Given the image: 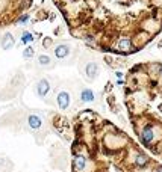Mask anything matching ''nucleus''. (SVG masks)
Masks as SVG:
<instances>
[{
	"mask_svg": "<svg viewBox=\"0 0 162 172\" xmlns=\"http://www.w3.org/2000/svg\"><path fill=\"white\" fill-rule=\"evenodd\" d=\"M21 41H23V44H29V42H32V41H33L32 33L24 32V33H23V36H21Z\"/></svg>",
	"mask_w": 162,
	"mask_h": 172,
	"instance_id": "f8f14e48",
	"label": "nucleus"
},
{
	"mask_svg": "<svg viewBox=\"0 0 162 172\" xmlns=\"http://www.w3.org/2000/svg\"><path fill=\"white\" fill-rule=\"evenodd\" d=\"M68 53H70V47H68V45H58V47L55 48V55H56V58H59V59L67 58V56H68Z\"/></svg>",
	"mask_w": 162,
	"mask_h": 172,
	"instance_id": "1a4fd4ad",
	"label": "nucleus"
},
{
	"mask_svg": "<svg viewBox=\"0 0 162 172\" xmlns=\"http://www.w3.org/2000/svg\"><path fill=\"white\" fill-rule=\"evenodd\" d=\"M74 38L105 53L133 55L162 32V0H53Z\"/></svg>",
	"mask_w": 162,
	"mask_h": 172,
	"instance_id": "f257e3e1",
	"label": "nucleus"
},
{
	"mask_svg": "<svg viewBox=\"0 0 162 172\" xmlns=\"http://www.w3.org/2000/svg\"><path fill=\"white\" fill-rule=\"evenodd\" d=\"M28 124H29V127L32 130H38V128H41V125H43V119L38 115H31L28 118Z\"/></svg>",
	"mask_w": 162,
	"mask_h": 172,
	"instance_id": "0eeeda50",
	"label": "nucleus"
},
{
	"mask_svg": "<svg viewBox=\"0 0 162 172\" xmlns=\"http://www.w3.org/2000/svg\"><path fill=\"white\" fill-rule=\"evenodd\" d=\"M36 0H0V27L24 23L28 20V12Z\"/></svg>",
	"mask_w": 162,
	"mask_h": 172,
	"instance_id": "7ed1b4c3",
	"label": "nucleus"
},
{
	"mask_svg": "<svg viewBox=\"0 0 162 172\" xmlns=\"http://www.w3.org/2000/svg\"><path fill=\"white\" fill-rule=\"evenodd\" d=\"M73 166H74V171L76 172L85 171V168H86V158H85V155H82V154L74 155V158H73Z\"/></svg>",
	"mask_w": 162,
	"mask_h": 172,
	"instance_id": "39448f33",
	"label": "nucleus"
},
{
	"mask_svg": "<svg viewBox=\"0 0 162 172\" xmlns=\"http://www.w3.org/2000/svg\"><path fill=\"white\" fill-rule=\"evenodd\" d=\"M38 62L41 63V65H49V63H50V58L43 55V56H39V58H38Z\"/></svg>",
	"mask_w": 162,
	"mask_h": 172,
	"instance_id": "4468645a",
	"label": "nucleus"
},
{
	"mask_svg": "<svg viewBox=\"0 0 162 172\" xmlns=\"http://www.w3.org/2000/svg\"><path fill=\"white\" fill-rule=\"evenodd\" d=\"M80 100H82L84 103L94 101V92L91 89H82V92H80Z\"/></svg>",
	"mask_w": 162,
	"mask_h": 172,
	"instance_id": "9d476101",
	"label": "nucleus"
},
{
	"mask_svg": "<svg viewBox=\"0 0 162 172\" xmlns=\"http://www.w3.org/2000/svg\"><path fill=\"white\" fill-rule=\"evenodd\" d=\"M32 56H33V48L32 47H28V48L23 51V58L24 59H31Z\"/></svg>",
	"mask_w": 162,
	"mask_h": 172,
	"instance_id": "ddd939ff",
	"label": "nucleus"
},
{
	"mask_svg": "<svg viewBox=\"0 0 162 172\" xmlns=\"http://www.w3.org/2000/svg\"><path fill=\"white\" fill-rule=\"evenodd\" d=\"M97 74H99V67H97V63H94V62L88 63V65H86V76H88L89 78H96Z\"/></svg>",
	"mask_w": 162,
	"mask_h": 172,
	"instance_id": "6e6552de",
	"label": "nucleus"
},
{
	"mask_svg": "<svg viewBox=\"0 0 162 172\" xmlns=\"http://www.w3.org/2000/svg\"><path fill=\"white\" fill-rule=\"evenodd\" d=\"M56 101H58V106H59L61 110L68 109V106H70V94L68 92H65V91H61L58 94V97H56Z\"/></svg>",
	"mask_w": 162,
	"mask_h": 172,
	"instance_id": "20e7f679",
	"label": "nucleus"
},
{
	"mask_svg": "<svg viewBox=\"0 0 162 172\" xmlns=\"http://www.w3.org/2000/svg\"><path fill=\"white\" fill-rule=\"evenodd\" d=\"M12 45H14V38H12V35H11V33H5L3 41H2V47H3V50H9Z\"/></svg>",
	"mask_w": 162,
	"mask_h": 172,
	"instance_id": "9b49d317",
	"label": "nucleus"
},
{
	"mask_svg": "<svg viewBox=\"0 0 162 172\" xmlns=\"http://www.w3.org/2000/svg\"><path fill=\"white\" fill-rule=\"evenodd\" d=\"M126 103L133 119L153 131L155 142L162 135L161 63H139L130 70L126 80Z\"/></svg>",
	"mask_w": 162,
	"mask_h": 172,
	"instance_id": "f03ea898",
	"label": "nucleus"
},
{
	"mask_svg": "<svg viewBox=\"0 0 162 172\" xmlns=\"http://www.w3.org/2000/svg\"><path fill=\"white\" fill-rule=\"evenodd\" d=\"M36 91H38L39 97H46L49 94V91H50V83L46 80V78H43V80H39V83L36 86Z\"/></svg>",
	"mask_w": 162,
	"mask_h": 172,
	"instance_id": "423d86ee",
	"label": "nucleus"
}]
</instances>
